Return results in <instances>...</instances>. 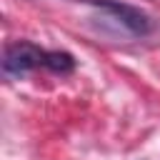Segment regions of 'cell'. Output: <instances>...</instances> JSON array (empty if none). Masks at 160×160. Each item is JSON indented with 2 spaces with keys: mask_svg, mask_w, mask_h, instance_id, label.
I'll return each instance as SVG.
<instances>
[{
  "mask_svg": "<svg viewBox=\"0 0 160 160\" xmlns=\"http://www.w3.org/2000/svg\"><path fill=\"white\" fill-rule=\"evenodd\" d=\"M45 58L48 50H42L40 45L30 40H12L5 45L2 52V72L8 78H25L28 72L45 68Z\"/></svg>",
  "mask_w": 160,
  "mask_h": 160,
  "instance_id": "1",
  "label": "cell"
},
{
  "mask_svg": "<svg viewBox=\"0 0 160 160\" xmlns=\"http://www.w3.org/2000/svg\"><path fill=\"white\" fill-rule=\"evenodd\" d=\"M88 2H92V5L100 8V10H105L110 20H115L122 30H128V32L135 35V38H145V35H150L152 28H155L152 20H150V15L142 12V10L135 8V5H125V2H118V0H88Z\"/></svg>",
  "mask_w": 160,
  "mask_h": 160,
  "instance_id": "2",
  "label": "cell"
},
{
  "mask_svg": "<svg viewBox=\"0 0 160 160\" xmlns=\"http://www.w3.org/2000/svg\"><path fill=\"white\" fill-rule=\"evenodd\" d=\"M45 70H50L55 75H70L75 70V58L70 52H65V50H48Z\"/></svg>",
  "mask_w": 160,
  "mask_h": 160,
  "instance_id": "3",
  "label": "cell"
}]
</instances>
